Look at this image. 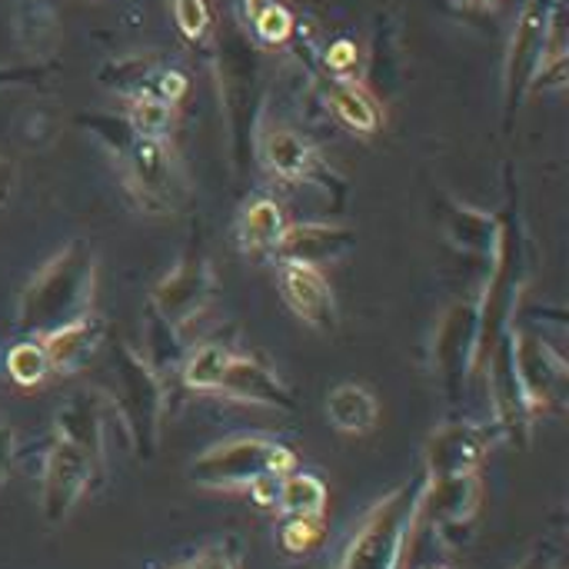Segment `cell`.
<instances>
[{
    "mask_svg": "<svg viewBox=\"0 0 569 569\" xmlns=\"http://www.w3.org/2000/svg\"><path fill=\"white\" fill-rule=\"evenodd\" d=\"M127 123L137 133H150V137H170L173 127V107L157 100V97H133L127 100Z\"/></svg>",
    "mask_w": 569,
    "mask_h": 569,
    "instance_id": "24",
    "label": "cell"
},
{
    "mask_svg": "<svg viewBox=\"0 0 569 569\" xmlns=\"http://www.w3.org/2000/svg\"><path fill=\"white\" fill-rule=\"evenodd\" d=\"M477 437L480 433L470 427H453V430H443L440 437H433V473H440V477L467 473L483 450V443L480 447L473 443Z\"/></svg>",
    "mask_w": 569,
    "mask_h": 569,
    "instance_id": "20",
    "label": "cell"
},
{
    "mask_svg": "<svg viewBox=\"0 0 569 569\" xmlns=\"http://www.w3.org/2000/svg\"><path fill=\"white\" fill-rule=\"evenodd\" d=\"M110 373H113V390H110V407L120 410L130 440L143 457L157 450L160 437V413H163V387L157 370L147 363V357L133 353L127 343H117L110 353Z\"/></svg>",
    "mask_w": 569,
    "mask_h": 569,
    "instance_id": "7",
    "label": "cell"
},
{
    "mask_svg": "<svg viewBox=\"0 0 569 569\" xmlns=\"http://www.w3.org/2000/svg\"><path fill=\"white\" fill-rule=\"evenodd\" d=\"M253 30V37L263 43V47H287L293 40V13L280 3V0H267L247 23Z\"/></svg>",
    "mask_w": 569,
    "mask_h": 569,
    "instance_id": "23",
    "label": "cell"
},
{
    "mask_svg": "<svg viewBox=\"0 0 569 569\" xmlns=\"http://www.w3.org/2000/svg\"><path fill=\"white\" fill-rule=\"evenodd\" d=\"M257 160L273 180L287 187H313L323 197V203H330L333 210L343 207L347 200V180L323 160L313 140L297 127H283V123L260 127Z\"/></svg>",
    "mask_w": 569,
    "mask_h": 569,
    "instance_id": "6",
    "label": "cell"
},
{
    "mask_svg": "<svg viewBox=\"0 0 569 569\" xmlns=\"http://www.w3.org/2000/svg\"><path fill=\"white\" fill-rule=\"evenodd\" d=\"M463 10H470V13H490V10H497L500 7V0H457Z\"/></svg>",
    "mask_w": 569,
    "mask_h": 569,
    "instance_id": "31",
    "label": "cell"
},
{
    "mask_svg": "<svg viewBox=\"0 0 569 569\" xmlns=\"http://www.w3.org/2000/svg\"><path fill=\"white\" fill-rule=\"evenodd\" d=\"M50 73L43 63H20V67H0V90L3 87H33Z\"/></svg>",
    "mask_w": 569,
    "mask_h": 569,
    "instance_id": "28",
    "label": "cell"
},
{
    "mask_svg": "<svg viewBox=\"0 0 569 569\" xmlns=\"http://www.w3.org/2000/svg\"><path fill=\"white\" fill-rule=\"evenodd\" d=\"M567 83L563 0H527L503 57V113L513 123L530 90H560Z\"/></svg>",
    "mask_w": 569,
    "mask_h": 569,
    "instance_id": "3",
    "label": "cell"
},
{
    "mask_svg": "<svg viewBox=\"0 0 569 569\" xmlns=\"http://www.w3.org/2000/svg\"><path fill=\"white\" fill-rule=\"evenodd\" d=\"M97 290V253L83 240L60 247L20 290L17 300V330L30 340H40L87 313H93Z\"/></svg>",
    "mask_w": 569,
    "mask_h": 569,
    "instance_id": "2",
    "label": "cell"
},
{
    "mask_svg": "<svg viewBox=\"0 0 569 569\" xmlns=\"http://www.w3.org/2000/svg\"><path fill=\"white\" fill-rule=\"evenodd\" d=\"M317 70L323 77H333V80H357V70H360V50H357V43L350 37L330 40L317 53Z\"/></svg>",
    "mask_w": 569,
    "mask_h": 569,
    "instance_id": "26",
    "label": "cell"
},
{
    "mask_svg": "<svg viewBox=\"0 0 569 569\" xmlns=\"http://www.w3.org/2000/svg\"><path fill=\"white\" fill-rule=\"evenodd\" d=\"M7 370H10V377H13L20 387H33V383H40V380L50 373L40 340L23 337V340L10 350V357H7Z\"/></svg>",
    "mask_w": 569,
    "mask_h": 569,
    "instance_id": "25",
    "label": "cell"
},
{
    "mask_svg": "<svg viewBox=\"0 0 569 569\" xmlns=\"http://www.w3.org/2000/svg\"><path fill=\"white\" fill-rule=\"evenodd\" d=\"M297 457L270 437H230L193 460L190 480L207 490H263L280 487Z\"/></svg>",
    "mask_w": 569,
    "mask_h": 569,
    "instance_id": "5",
    "label": "cell"
},
{
    "mask_svg": "<svg viewBox=\"0 0 569 569\" xmlns=\"http://www.w3.org/2000/svg\"><path fill=\"white\" fill-rule=\"evenodd\" d=\"M330 423L343 433H367L377 423V397L360 383H340L327 400Z\"/></svg>",
    "mask_w": 569,
    "mask_h": 569,
    "instance_id": "19",
    "label": "cell"
},
{
    "mask_svg": "<svg viewBox=\"0 0 569 569\" xmlns=\"http://www.w3.org/2000/svg\"><path fill=\"white\" fill-rule=\"evenodd\" d=\"M3 177H7V167L0 163V193H3V187H7V180H3Z\"/></svg>",
    "mask_w": 569,
    "mask_h": 569,
    "instance_id": "32",
    "label": "cell"
},
{
    "mask_svg": "<svg viewBox=\"0 0 569 569\" xmlns=\"http://www.w3.org/2000/svg\"><path fill=\"white\" fill-rule=\"evenodd\" d=\"M277 503H280V510L290 520H310V517H323L327 493H323V483L320 480L300 473V477H283L280 493H277Z\"/></svg>",
    "mask_w": 569,
    "mask_h": 569,
    "instance_id": "22",
    "label": "cell"
},
{
    "mask_svg": "<svg viewBox=\"0 0 569 569\" xmlns=\"http://www.w3.org/2000/svg\"><path fill=\"white\" fill-rule=\"evenodd\" d=\"M210 57L217 60L230 163H233V173H243L247 163L257 157V137H260L263 107H267L260 50L257 43H250V37H243L240 30H230L223 40L213 43Z\"/></svg>",
    "mask_w": 569,
    "mask_h": 569,
    "instance_id": "4",
    "label": "cell"
},
{
    "mask_svg": "<svg viewBox=\"0 0 569 569\" xmlns=\"http://www.w3.org/2000/svg\"><path fill=\"white\" fill-rule=\"evenodd\" d=\"M223 397H233L240 403H257V407H273V410H293L297 400L290 387L260 360L250 353H227V363L220 370L217 390Z\"/></svg>",
    "mask_w": 569,
    "mask_h": 569,
    "instance_id": "14",
    "label": "cell"
},
{
    "mask_svg": "<svg viewBox=\"0 0 569 569\" xmlns=\"http://www.w3.org/2000/svg\"><path fill=\"white\" fill-rule=\"evenodd\" d=\"M283 230H287L283 207L270 193H257L240 210V220H237V247L247 257L277 253V243H280Z\"/></svg>",
    "mask_w": 569,
    "mask_h": 569,
    "instance_id": "18",
    "label": "cell"
},
{
    "mask_svg": "<svg viewBox=\"0 0 569 569\" xmlns=\"http://www.w3.org/2000/svg\"><path fill=\"white\" fill-rule=\"evenodd\" d=\"M100 467L97 457H90L83 447L70 443V440H53L50 453H47V467H43V517L50 523H60L77 500L87 493L93 470Z\"/></svg>",
    "mask_w": 569,
    "mask_h": 569,
    "instance_id": "11",
    "label": "cell"
},
{
    "mask_svg": "<svg viewBox=\"0 0 569 569\" xmlns=\"http://www.w3.org/2000/svg\"><path fill=\"white\" fill-rule=\"evenodd\" d=\"M410 520H413V497L410 490H397L363 517L337 569H393L400 560V543Z\"/></svg>",
    "mask_w": 569,
    "mask_h": 569,
    "instance_id": "9",
    "label": "cell"
},
{
    "mask_svg": "<svg viewBox=\"0 0 569 569\" xmlns=\"http://www.w3.org/2000/svg\"><path fill=\"white\" fill-rule=\"evenodd\" d=\"M320 533H323V523H320V517H310V520H287V527H283V547L287 550H293V553H300V550H310L317 540H320Z\"/></svg>",
    "mask_w": 569,
    "mask_h": 569,
    "instance_id": "27",
    "label": "cell"
},
{
    "mask_svg": "<svg viewBox=\"0 0 569 569\" xmlns=\"http://www.w3.org/2000/svg\"><path fill=\"white\" fill-rule=\"evenodd\" d=\"M213 293H217L213 260L207 253L203 233L193 227V233H190L183 253L177 257V263L150 290V313L180 333L190 320H197L207 310Z\"/></svg>",
    "mask_w": 569,
    "mask_h": 569,
    "instance_id": "8",
    "label": "cell"
},
{
    "mask_svg": "<svg viewBox=\"0 0 569 569\" xmlns=\"http://www.w3.org/2000/svg\"><path fill=\"white\" fill-rule=\"evenodd\" d=\"M100 343H103V320L97 313H87V317L40 337L50 373H73V370L87 367L90 357L100 350Z\"/></svg>",
    "mask_w": 569,
    "mask_h": 569,
    "instance_id": "17",
    "label": "cell"
},
{
    "mask_svg": "<svg viewBox=\"0 0 569 569\" xmlns=\"http://www.w3.org/2000/svg\"><path fill=\"white\" fill-rule=\"evenodd\" d=\"M277 287L283 303L313 330L333 333L337 330V297L330 280L323 277L320 267L310 263H293V260H277Z\"/></svg>",
    "mask_w": 569,
    "mask_h": 569,
    "instance_id": "12",
    "label": "cell"
},
{
    "mask_svg": "<svg viewBox=\"0 0 569 569\" xmlns=\"http://www.w3.org/2000/svg\"><path fill=\"white\" fill-rule=\"evenodd\" d=\"M440 223H443V237L450 240L453 250H460L463 257H480V260L493 263V257L500 250V237H503V220L497 213H487V210H477L453 197H443Z\"/></svg>",
    "mask_w": 569,
    "mask_h": 569,
    "instance_id": "16",
    "label": "cell"
},
{
    "mask_svg": "<svg viewBox=\"0 0 569 569\" xmlns=\"http://www.w3.org/2000/svg\"><path fill=\"white\" fill-rule=\"evenodd\" d=\"M173 7V23L180 30V37L203 50L207 57L213 53V43H217V13H213V3L210 0H170Z\"/></svg>",
    "mask_w": 569,
    "mask_h": 569,
    "instance_id": "21",
    "label": "cell"
},
{
    "mask_svg": "<svg viewBox=\"0 0 569 569\" xmlns=\"http://www.w3.org/2000/svg\"><path fill=\"white\" fill-rule=\"evenodd\" d=\"M10 460H13V433L0 423V483L7 480Z\"/></svg>",
    "mask_w": 569,
    "mask_h": 569,
    "instance_id": "30",
    "label": "cell"
},
{
    "mask_svg": "<svg viewBox=\"0 0 569 569\" xmlns=\"http://www.w3.org/2000/svg\"><path fill=\"white\" fill-rule=\"evenodd\" d=\"M473 357H480V303H453L433 340V363L450 393L463 383Z\"/></svg>",
    "mask_w": 569,
    "mask_h": 569,
    "instance_id": "13",
    "label": "cell"
},
{
    "mask_svg": "<svg viewBox=\"0 0 569 569\" xmlns=\"http://www.w3.org/2000/svg\"><path fill=\"white\" fill-rule=\"evenodd\" d=\"M97 77L110 93H117L123 100L157 97L170 107H177L190 87L187 73L163 53H127V57L107 60Z\"/></svg>",
    "mask_w": 569,
    "mask_h": 569,
    "instance_id": "10",
    "label": "cell"
},
{
    "mask_svg": "<svg viewBox=\"0 0 569 569\" xmlns=\"http://www.w3.org/2000/svg\"><path fill=\"white\" fill-rule=\"evenodd\" d=\"M190 569H237V560H233V553L230 550H223V547H210L207 553H200L197 557V563Z\"/></svg>",
    "mask_w": 569,
    "mask_h": 569,
    "instance_id": "29",
    "label": "cell"
},
{
    "mask_svg": "<svg viewBox=\"0 0 569 569\" xmlns=\"http://www.w3.org/2000/svg\"><path fill=\"white\" fill-rule=\"evenodd\" d=\"M77 123L110 150L123 173V187L143 213H173L187 197L183 167L170 147V137L137 133L120 113H83Z\"/></svg>",
    "mask_w": 569,
    "mask_h": 569,
    "instance_id": "1",
    "label": "cell"
},
{
    "mask_svg": "<svg viewBox=\"0 0 569 569\" xmlns=\"http://www.w3.org/2000/svg\"><path fill=\"white\" fill-rule=\"evenodd\" d=\"M353 243H357V230L347 223H330V220L287 223V230L277 243V260L323 267V263L347 257L353 250Z\"/></svg>",
    "mask_w": 569,
    "mask_h": 569,
    "instance_id": "15",
    "label": "cell"
},
{
    "mask_svg": "<svg viewBox=\"0 0 569 569\" xmlns=\"http://www.w3.org/2000/svg\"><path fill=\"white\" fill-rule=\"evenodd\" d=\"M173 569H190V567H173Z\"/></svg>",
    "mask_w": 569,
    "mask_h": 569,
    "instance_id": "33",
    "label": "cell"
}]
</instances>
